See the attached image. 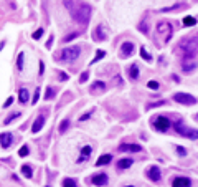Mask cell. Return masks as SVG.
I'll list each match as a JSON object with an SVG mask.
<instances>
[{
	"instance_id": "obj_5",
	"label": "cell",
	"mask_w": 198,
	"mask_h": 187,
	"mask_svg": "<svg viewBox=\"0 0 198 187\" xmlns=\"http://www.w3.org/2000/svg\"><path fill=\"white\" fill-rule=\"evenodd\" d=\"M154 126H155L157 131L167 133L168 129H170V119H168L167 116H157L155 121H154Z\"/></svg>"
},
{
	"instance_id": "obj_38",
	"label": "cell",
	"mask_w": 198,
	"mask_h": 187,
	"mask_svg": "<svg viewBox=\"0 0 198 187\" xmlns=\"http://www.w3.org/2000/svg\"><path fill=\"white\" fill-rule=\"evenodd\" d=\"M12 101H13V99H12V98H8L7 101L3 103V108H8V106H10V104H12Z\"/></svg>"
},
{
	"instance_id": "obj_22",
	"label": "cell",
	"mask_w": 198,
	"mask_h": 187,
	"mask_svg": "<svg viewBox=\"0 0 198 187\" xmlns=\"http://www.w3.org/2000/svg\"><path fill=\"white\" fill-rule=\"evenodd\" d=\"M63 187H78L74 179H71V177H66L65 180H63Z\"/></svg>"
},
{
	"instance_id": "obj_13",
	"label": "cell",
	"mask_w": 198,
	"mask_h": 187,
	"mask_svg": "<svg viewBox=\"0 0 198 187\" xmlns=\"http://www.w3.org/2000/svg\"><path fill=\"white\" fill-rule=\"evenodd\" d=\"M0 144H2L3 149L12 146V133H2V137H0Z\"/></svg>"
},
{
	"instance_id": "obj_11",
	"label": "cell",
	"mask_w": 198,
	"mask_h": 187,
	"mask_svg": "<svg viewBox=\"0 0 198 187\" xmlns=\"http://www.w3.org/2000/svg\"><path fill=\"white\" fill-rule=\"evenodd\" d=\"M43 124H45V116L43 114H40L36 119H35V123H33V126H32V133L33 134H36V133H40L41 131V128H43Z\"/></svg>"
},
{
	"instance_id": "obj_26",
	"label": "cell",
	"mask_w": 198,
	"mask_h": 187,
	"mask_svg": "<svg viewBox=\"0 0 198 187\" xmlns=\"http://www.w3.org/2000/svg\"><path fill=\"white\" fill-rule=\"evenodd\" d=\"M22 174L25 176V177H32V174H33V171H32V167L30 166H22Z\"/></svg>"
},
{
	"instance_id": "obj_19",
	"label": "cell",
	"mask_w": 198,
	"mask_h": 187,
	"mask_svg": "<svg viewBox=\"0 0 198 187\" xmlns=\"http://www.w3.org/2000/svg\"><path fill=\"white\" fill-rule=\"evenodd\" d=\"M106 89V85H104V81H96V83L91 86V93H98V91H104Z\"/></svg>"
},
{
	"instance_id": "obj_33",
	"label": "cell",
	"mask_w": 198,
	"mask_h": 187,
	"mask_svg": "<svg viewBox=\"0 0 198 187\" xmlns=\"http://www.w3.org/2000/svg\"><path fill=\"white\" fill-rule=\"evenodd\" d=\"M88 78H89V73H88V71H84V73L79 76V83H86V81H88Z\"/></svg>"
},
{
	"instance_id": "obj_20",
	"label": "cell",
	"mask_w": 198,
	"mask_h": 187,
	"mask_svg": "<svg viewBox=\"0 0 198 187\" xmlns=\"http://www.w3.org/2000/svg\"><path fill=\"white\" fill-rule=\"evenodd\" d=\"M94 38H98V40H106V38H107V35H106V32H104V28L103 27H98L94 30Z\"/></svg>"
},
{
	"instance_id": "obj_17",
	"label": "cell",
	"mask_w": 198,
	"mask_h": 187,
	"mask_svg": "<svg viewBox=\"0 0 198 187\" xmlns=\"http://www.w3.org/2000/svg\"><path fill=\"white\" fill-rule=\"evenodd\" d=\"M132 159H129V157H125V159H120L117 161V169H129L130 166H132Z\"/></svg>"
},
{
	"instance_id": "obj_23",
	"label": "cell",
	"mask_w": 198,
	"mask_h": 187,
	"mask_svg": "<svg viewBox=\"0 0 198 187\" xmlns=\"http://www.w3.org/2000/svg\"><path fill=\"white\" fill-rule=\"evenodd\" d=\"M195 23H196L195 17H185V18H183V25H187V27H193Z\"/></svg>"
},
{
	"instance_id": "obj_29",
	"label": "cell",
	"mask_w": 198,
	"mask_h": 187,
	"mask_svg": "<svg viewBox=\"0 0 198 187\" xmlns=\"http://www.w3.org/2000/svg\"><path fill=\"white\" fill-rule=\"evenodd\" d=\"M68 126H70V119H63V123H61V126H60V134H63L68 129Z\"/></svg>"
},
{
	"instance_id": "obj_2",
	"label": "cell",
	"mask_w": 198,
	"mask_h": 187,
	"mask_svg": "<svg viewBox=\"0 0 198 187\" xmlns=\"http://www.w3.org/2000/svg\"><path fill=\"white\" fill-rule=\"evenodd\" d=\"M79 53H81V48L78 45H74V46H70V48L61 50L58 60H61V61H73V60H76L79 56Z\"/></svg>"
},
{
	"instance_id": "obj_40",
	"label": "cell",
	"mask_w": 198,
	"mask_h": 187,
	"mask_svg": "<svg viewBox=\"0 0 198 187\" xmlns=\"http://www.w3.org/2000/svg\"><path fill=\"white\" fill-rule=\"evenodd\" d=\"M60 78H61L63 81H66V80H68V75H66V73H63V71H61V73H60Z\"/></svg>"
},
{
	"instance_id": "obj_21",
	"label": "cell",
	"mask_w": 198,
	"mask_h": 187,
	"mask_svg": "<svg viewBox=\"0 0 198 187\" xmlns=\"http://www.w3.org/2000/svg\"><path fill=\"white\" fill-rule=\"evenodd\" d=\"M129 76H130L132 80H137V78H139V68H137V65H132V66L129 68Z\"/></svg>"
},
{
	"instance_id": "obj_39",
	"label": "cell",
	"mask_w": 198,
	"mask_h": 187,
	"mask_svg": "<svg viewBox=\"0 0 198 187\" xmlns=\"http://www.w3.org/2000/svg\"><path fill=\"white\" fill-rule=\"evenodd\" d=\"M93 113V111H91ZM91 113H88V114H84V116H81V119L79 121H86V119H89V116H91Z\"/></svg>"
},
{
	"instance_id": "obj_24",
	"label": "cell",
	"mask_w": 198,
	"mask_h": 187,
	"mask_svg": "<svg viewBox=\"0 0 198 187\" xmlns=\"http://www.w3.org/2000/svg\"><path fill=\"white\" fill-rule=\"evenodd\" d=\"M104 56H106V51H104V50H98V51H96V56H94V60L91 61V65H94V63H96V61H98V60H103Z\"/></svg>"
},
{
	"instance_id": "obj_25",
	"label": "cell",
	"mask_w": 198,
	"mask_h": 187,
	"mask_svg": "<svg viewBox=\"0 0 198 187\" xmlns=\"http://www.w3.org/2000/svg\"><path fill=\"white\" fill-rule=\"evenodd\" d=\"M23 58H25V53H22V51H20V53H18V58H17V68L18 70H23Z\"/></svg>"
},
{
	"instance_id": "obj_4",
	"label": "cell",
	"mask_w": 198,
	"mask_h": 187,
	"mask_svg": "<svg viewBox=\"0 0 198 187\" xmlns=\"http://www.w3.org/2000/svg\"><path fill=\"white\" fill-rule=\"evenodd\" d=\"M195 55L196 53H185L182 56V68L185 73H190V71L195 70L196 61H195Z\"/></svg>"
},
{
	"instance_id": "obj_32",
	"label": "cell",
	"mask_w": 198,
	"mask_h": 187,
	"mask_svg": "<svg viewBox=\"0 0 198 187\" xmlns=\"http://www.w3.org/2000/svg\"><path fill=\"white\" fill-rule=\"evenodd\" d=\"M28 152H30V151H28V147H27V146H23L22 149L18 151V156H20V157H25V156H28Z\"/></svg>"
},
{
	"instance_id": "obj_37",
	"label": "cell",
	"mask_w": 198,
	"mask_h": 187,
	"mask_svg": "<svg viewBox=\"0 0 198 187\" xmlns=\"http://www.w3.org/2000/svg\"><path fill=\"white\" fill-rule=\"evenodd\" d=\"M38 98H40V88H36V91H35V96H33V103H36V101H38Z\"/></svg>"
},
{
	"instance_id": "obj_41",
	"label": "cell",
	"mask_w": 198,
	"mask_h": 187,
	"mask_svg": "<svg viewBox=\"0 0 198 187\" xmlns=\"http://www.w3.org/2000/svg\"><path fill=\"white\" fill-rule=\"evenodd\" d=\"M158 104H165V101H158V103H154V104H149V108H154V106H158Z\"/></svg>"
},
{
	"instance_id": "obj_16",
	"label": "cell",
	"mask_w": 198,
	"mask_h": 187,
	"mask_svg": "<svg viewBox=\"0 0 198 187\" xmlns=\"http://www.w3.org/2000/svg\"><path fill=\"white\" fill-rule=\"evenodd\" d=\"M18 99H20V103H28L30 93H28L27 88H20V91H18Z\"/></svg>"
},
{
	"instance_id": "obj_12",
	"label": "cell",
	"mask_w": 198,
	"mask_h": 187,
	"mask_svg": "<svg viewBox=\"0 0 198 187\" xmlns=\"http://www.w3.org/2000/svg\"><path fill=\"white\" fill-rule=\"evenodd\" d=\"M190 185H192V180L188 177H177V179H173V184H172V187H190Z\"/></svg>"
},
{
	"instance_id": "obj_31",
	"label": "cell",
	"mask_w": 198,
	"mask_h": 187,
	"mask_svg": "<svg viewBox=\"0 0 198 187\" xmlns=\"http://www.w3.org/2000/svg\"><path fill=\"white\" fill-rule=\"evenodd\" d=\"M76 37H79V32H74V33H70V35L68 37H66L65 38V40H63V41H65V43H68V41H71V40H74V38Z\"/></svg>"
},
{
	"instance_id": "obj_42",
	"label": "cell",
	"mask_w": 198,
	"mask_h": 187,
	"mask_svg": "<svg viewBox=\"0 0 198 187\" xmlns=\"http://www.w3.org/2000/svg\"><path fill=\"white\" fill-rule=\"evenodd\" d=\"M43 70H45V65H43V61H40V75H43Z\"/></svg>"
},
{
	"instance_id": "obj_28",
	"label": "cell",
	"mask_w": 198,
	"mask_h": 187,
	"mask_svg": "<svg viewBox=\"0 0 198 187\" xmlns=\"http://www.w3.org/2000/svg\"><path fill=\"white\" fill-rule=\"evenodd\" d=\"M45 98H46V99H53V98H55V89L48 86L46 91H45Z\"/></svg>"
},
{
	"instance_id": "obj_45",
	"label": "cell",
	"mask_w": 198,
	"mask_h": 187,
	"mask_svg": "<svg viewBox=\"0 0 198 187\" xmlns=\"http://www.w3.org/2000/svg\"><path fill=\"white\" fill-rule=\"evenodd\" d=\"M46 187H50V185H46Z\"/></svg>"
},
{
	"instance_id": "obj_27",
	"label": "cell",
	"mask_w": 198,
	"mask_h": 187,
	"mask_svg": "<svg viewBox=\"0 0 198 187\" xmlns=\"http://www.w3.org/2000/svg\"><path fill=\"white\" fill-rule=\"evenodd\" d=\"M141 56H142V58L145 60V61H152V56L147 53V50L144 48V46H141Z\"/></svg>"
},
{
	"instance_id": "obj_36",
	"label": "cell",
	"mask_w": 198,
	"mask_h": 187,
	"mask_svg": "<svg viewBox=\"0 0 198 187\" xmlns=\"http://www.w3.org/2000/svg\"><path fill=\"white\" fill-rule=\"evenodd\" d=\"M43 35V28H38V30L33 33V38H35V40H38V38H40Z\"/></svg>"
},
{
	"instance_id": "obj_8",
	"label": "cell",
	"mask_w": 198,
	"mask_h": 187,
	"mask_svg": "<svg viewBox=\"0 0 198 187\" xmlns=\"http://www.w3.org/2000/svg\"><path fill=\"white\" fill-rule=\"evenodd\" d=\"M134 53V45L130 41H124L120 45V58H129Z\"/></svg>"
},
{
	"instance_id": "obj_43",
	"label": "cell",
	"mask_w": 198,
	"mask_h": 187,
	"mask_svg": "<svg viewBox=\"0 0 198 187\" xmlns=\"http://www.w3.org/2000/svg\"><path fill=\"white\" fill-rule=\"evenodd\" d=\"M125 187H134V185H125Z\"/></svg>"
},
{
	"instance_id": "obj_34",
	"label": "cell",
	"mask_w": 198,
	"mask_h": 187,
	"mask_svg": "<svg viewBox=\"0 0 198 187\" xmlns=\"http://www.w3.org/2000/svg\"><path fill=\"white\" fill-rule=\"evenodd\" d=\"M177 154H178V156H187L185 147H183V146H177Z\"/></svg>"
},
{
	"instance_id": "obj_44",
	"label": "cell",
	"mask_w": 198,
	"mask_h": 187,
	"mask_svg": "<svg viewBox=\"0 0 198 187\" xmlns=\"http://www.w3.org/2000/svg\"><path fill=\"white\" fill-rule=\"evenodd\" d=\"M195 118H196V119H198V113H196V116H195Z\"/></svg>"
},
{
	"instance_id": "obj_6",
	"label": "cell",
	"mask_w": 198,
	"mask_h": 187,
	"mask_svg": "<svg viewBox=\"0 0 198 187\" xmlns=\"http://www.w3.org/2000/svg\"><path fill=\"white\" fill-rule=\"evenodd\" d=\"M173 101H177L180 104H187V106H192V104H195L196 99L188 93H177V94H173Z\"/></svg>"
},
{
	"instance_id": "obj_35",
	"label": "cell",
	"mask_w": 198,
	"mask_h": 187,
	"mask_svg": "<svg viewBox=\"0 0 198 187\" xmlns=\"http://www.w3.org/2000/svg\"><path fill=\"white\" fill-rule=\"evenodd\" d=\"M147 86H149L150 89H158V83H157V81H149Z\"/></svg>"
},
{
	"instance_id": "obj_1",
	"label": "cell",
	"mask_w": 198,
	"mask_h": 187,
	"mask_svg": "<svg viewBox=\"0 0 198 187\" xmlns=\"http://www.w3.org/2000/svg\"><path fill=\"white\" fill-rule=\"evenodd\" d=\"M65 7L68 8V12L71 13V17L74 18L81 25H88L89 17H91V7L86 3H79L76 0H65Z\"/></svg>"
},
{
	"instance_id": "obj_30",
	"label": "cell",
	"mask_w": 198,
	"mask_h": 187,
	"mask_svg": "<svg viewBox=\"0 0 198 187\" xmlns=\"http://www.w3.org/2000/svg\"><path fill=\"white\" fill-rule=\"evenodd\" d=\"M17 118H20V113H13L12 116H8V118L5 119V121H3V124H10V123L13 121V119H17Z\"/></svg>"
},
{
	"instance_id": "obj_3",
	"label": "cell",
	"mask_w": 198,
	"mask_h": 187,
	"mask_svg": "<svg viewBox=\"0 0 198 187\" xmlns=\"http://www.w3.org/2000/svg\"><path fill=\"white\" fill-rule=\"evenodd\" d=\"M173 128H175V131L180 134V136H185L188 139H192V141H196L198 139V129H187L183 126V121H177Z\"/></svg>"
},
{
	"instance_id": "obj_7",
	"label": "cell",
	"mask_w": 198,
	"mask_h": 187,
	"mask_svg": "<svg viewBox=\"0 0 198 187\" xmlns=\"http://www.w3.org/2000/svg\"><path fill=\"white\" fill-rule=\"evenodd\" d=\"M196 41L195 40H183L180 43V50H183V53H196Z\"/></svg>"
},
{
	"instance_id": "obj_10",
	"label": "cell",
	"mask_w": 198,
	"mask_h": 187,
	"mask_svg": "<svg viewBox=\"0 0 198 187\" xmlns=\"http://www.w3.org/2000/svg\"><path fill=\"white\" fill-rule=\"evenodd\" d=\"M147 176H149V179H150V180H154V182L160 180V169H158L157 166H152V167H149V171H147Z\"/></svg>"
},
{
	"instance_id": "obj_14",
	"label": "cell",
	"mask_w": 198,
	"mask_h": 187,
	"mask_svg": "<svg viewBox=\"0 0 198 187\" xmlns=\"http://www.w3.org/2000/svg\"><path fill=\"white\" fill-rule=\"evenodd\" d=\"M142 147L139 146V144H122L119 147V151H122V152H141Z\"/></svg>"
},
{
	"instance_id": "obj_18",
	"label": "cell",
	"mask_w": 198,
	"mask_h": 187,
	"mask_svg": "<svg viewBox=\"0 0 198 187\" xmlns=\"http://www.w3.org/2000/svg\"><path fill=\"white\" fill-rule=\"evenodd\" d=\"M112 161V156L111 154H104V156H101L98 161H96V166H106V164H109V162Z\"/></svg>"
},
{
	"instance_id": "obj_15",
	"label": "cell",
	"mask_w": 198,
	"mask_h": 187,
	"mask_svg": "<svg viewBox=\"0 0 198 187\" xmlns=\"http://www.w3.org/2000/svg\"><path fill=\"white\" fill-rule=\"evenodd\" d=\"M91 152H93V149H91V146H84L83 149H81V156L78 157V164H81V162H84V159H88V157L91 156Z\"/></svg>"
},
{
	"instance_id": "obj_9",
	"label": "cell",
	"mask_w": 198,
	"mask_h": 187,
	"mask_svg": "<svg viewBox=\"0 0 198 187\" xmlns=\"http://www.w3.org/2000/svg\"><path fill=\"white\" fill-rule=\"evenodd\" d=\"M91 182H93L94 185H98V187L106 185V184H107V176L103 174V172H99V174H94L93 177H91Z\"/></svg>"
}]
</instances>
